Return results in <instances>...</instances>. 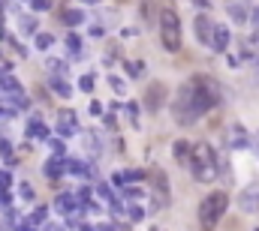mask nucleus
<instances>
[{
  "label": "nucleus",
  "mask_w": 259,
  "mask_h": 231,
  "mask_svg": "<svg viewBox=\"0 0 259 231\" xmlns=\"http://www.w3.org/2000/svg\"><path fill=\"white\" fill-rule=\"evenodd\" d=\"M220 102V84L208 75H196L184 84L172 102V114L181 126H193L205 111H211Z\"/></svg>",
  "instance_id": "nucleus-1"
},
{
  "label": "nucleus",
  "mask_w": 259,
  "mask_h": 231,
  "mask_svg": "<svg viewBox=\"0 0 259 231\" xmlns=\"http://www.w3.org/2000/svg\"><path fill=\"white\" fill-rule=\"evenodd\" d=\"M193 177L199 183H211L217 177V156H214V150L211 144H193V153H190V165Z\"/></svg>",
  "instance_id": "nucleus-2"
},
{
  "label": "nucleus",
  "mask_w": 259,
  "mask_h": 231,
  "mask_svg": "<svg viewBox=\"0 0 259 231\" xmlns=\"http://www.w3.org/2000/svg\"><path fill=\"white\" fill-rule=\"evenodd\" d=\"M226 207H229V195H226V192H211V195H205L202 204H199V222L205 228H214L220 219H223Z\"/></svg>",
  "instance_id": "nucleus-3"
},
{
  "label": "nucleus",
  "mask_w": 259,
  "mask_h": 231,
  "mask_svg": "<svg viewBox=\"0 0 259 231\" xmlns=\"http://www.w3.org/2000/svg\"><path fill=\"white\" fill-rule=\"evenodd\" d=\"M160 42L166 51H181V18L175 9H163L160 12Z\"/></svg>",
  "instance_id": "nucleus-4"
},
{
  "label": "nucleus",
  "mask_w": 259,
  "mask_h": 231,
  "mask_svg": "<svg viewBox=\"0 0 259 231\" xmlns=\"http://www.w3.org/2000/svg\"><path fill=\"white\" fill-rule=\"evenodd\" d=\"M151 195H154L151 210H163V207L169 204V180H166V174H163L160 168L151 171Z\"/></svg>",
  "instance_id": "nucleus-5"
},
{
  "label": "nucleus",
  "mask_w": 259,
  "mask_h": 231,
  "mask_svg": "<svg viewBox=\"0 0 259 231\" xmlns=\"http://www.w3.org/2000/svg\"><path fill=\"white\" fill-rule=\"evenodd\" d=\"M145 108L148 111H160L163 108V102H166V84L163 81H151L148 84V90H145Z\"/></svg>",
  "instance_id": "nucleus-6"
},
{
  "label": "nucleus",
  "mask_w": 259,
  "mask_h": 231,
  "mask_svg": "<svg viewBox=\"0 0 259 231\" xmlns=\"http://www.w3.org/2000/svg\"><path fill=\"white\" fill-rule=\"evenodd\" d=\"M238 207L244 213H256L259 210V183H247L241 192H238Z\"/></svg>",
  "instance_id": "nucleus-7"
},
{
  "label": "nucleus",
  "mask_w": 259,
  "mask_h": 231,
  "mask_svg": "<svg viewBox=\"0 0 259 231\" xmlns=\"http://www.w3.org/2000/svg\"><path fill=\"white\" fill-rule=\"evenodd\" d=\"M214 21L208 18V15H196V21H193V30H196V39L202 42V45H211V36H214Z\"/></svg>",
  "instance_id": "nucleus-8"
},
{
  "label": "nucleus",
  "mask_w": 259,
  "mask_h": 231,
  "mask_svg": "<svg viewBox=\"0 0 259 231\" xmlns=\"http://www.w3.org/2000/svg\"><path fill=\"white\" fill-rule=\"evenodd\" d=\"M229 39H232L229 27H226V24H217V27H214V36H211V48H214V51H226V48H229Z\"/></svg>",
  "instance_id": "nucleus-9"
},
{
  "label": "nucleus",
  "mask_w": 259,
  "mask_h": 231,
  "mask_svg": "<svg viewBox=\"0 0 259 231\" xmlns=\"http://www.w3.org/2000/svg\"><path fill=\"white\" fill-rule=\"evenodd\" d=\"M60 123H57V132H60V138H66V135H72L79 129V123H76V114L72 111H60V117H57Z\"/></svg>",
  "instance_id": "nucleus-10"
},
{
  "label": "nucleus",
  "mask_w": 259,
  "mask_h": 231,
  "mask_svg": "<svg viewBox=\"0 0 259 231\" xmlns=\"http://www.w3.org/2000/svg\"><path fill=\"white\" fill-rule=\"evenodd\" d=\"M172 153H175V159H178L181 165H190V153H193V144H190V141H184V138H178V141L172 144Z\"/></svg>",
  "instance_id": "nucleus-11"
},
{
  "label": "nucleus",
  "mask_w": 259,
  "mask_h": 231,
  "mask_svg": "<svg viewBox=\"0 0 259 231\" xmlns=\"http://www.w3.org/2000/svg\"><path fill=\"white\" fill-rule=\"evenodd\" d=\"M49 87H52L57 96H63V99H69V96H72V84H69V81H63L60 75H49Z\"/></svg>",
  "instance_id": "nucleus-12"
},
{
  "label": "nucleus",
  "mask_w": 259,
  "mask_h": 231,
  "mask_svg": "<svg viewBox=\"0 0 259 231\" xmlns=\"http://www.w3.org/2000/svg\"><path fill=\"white\" fill-rule=\"evenodd\" d=\"M27 138H43V141H46V138H49V126H46L40 117H30V120H27Z\"/></svg>",
  "instance_id": "nucleus-13"
},
{
  "label": "nucleus",
  "mask_w": 259,
  "mask_h": 231,
  "mask_svg": "<svg viewBox=\"0 0 259 231\" xmlns=\"http://www.w3.org/2000/svg\"><path fill=\"white\" fill-rule=\"evenodd\" d=\"M63 162H66L63 156H52V159H46V165H43V174H46V177H60V174L66 171V168H63Z\"/></svg>",
  "instance_id": "nucleus-14"
},
{
  "label": "nucleus",
  "mask_w": 259,
  "mask_h": 231,
  "mask_svg": "<svg viewBox=\"0 0 259 231\" xmlns=\"http://www.w3.org/2000/svg\"><path fill=\"white\" fill-rule=\"evenodd\" d=\"M0 87L9 90V93H21V84H18V78H15V75H12L9 69L0 72Z\"/></svg>",
  "instance_id": "nucleus-15"
},
{
  "label": "nucleus",
  "mask_w": 259,
  "mask_h": 231,
  "mask_svg": "<svg viewBox=\"0 0 259 231\" xmlns=\"http://www.w3.org/2000/svg\"><path fill=\"white\" fill-rule=\"evenodd\" d=\"M247 144H250L247 132H244L241 126H232V129H229V147H247Z\"/></svg>",
  "instance_id": "nucleus-16"
},
{
  "label": "nucleus",
  "mask_w": 259,
  "mask_h": 231,
  "mask_svg": "<svg viewBox=\"0 0 259 231\" xmlns=\"http://www.w3.org/2000/svg\"><path fill=\"white\" fill-rule=\"evenodd\" d=\"M226 12L232 15V21H235V24H247V12H244V6H241V3H235V0H229V3H226Z\"/></svg>",
  "instance_id": "nucleus-17"
},
{
  "label": "nucleus",
  "mask_w": 259,
  "mask_h": 231,
  "mask_svg": "<svg viewBox=\"0 0 259 231\" xmlns=\"http://www.w3.org/2000/svg\"><path fill=\"white\" fill-rule=\"evenodd\" d=\"M85 147L94 153V156H100L103 153V144H100V135L97 132H85Z\"/></svg>",
  "instance_id": "nucleus-18"
},
{
  "label": "nucleus",
  "mask_w": 259,
  "mask_h": 231,
  "mask_svg": "<svg viewBox=\"0 0 259 231\" xmlns=\"http://www.w3.org/2000/svg\"><path fill=\"white\" fill-rule=\"evenodd\" d=\"M18 27H21V33H30V36L40 33V30H36V18L33 15H18Z\"/></svg>",
  "instance_id": "nucleus-19"
},
{
  "label": "nucleus",
  "mask_w": 259,
  "mask_h": 231,
  "mask_svg": "<svg viewBox=\"0 0 259 231\" xmlns=\"http://www.w3.org/2000/svg\"><path fill=\"white\" fill-rule=\"evenodd\" d=\"M124 69L130 72V78H142V75H145V60H127Z\"/></svg>",
  "instance_id": "nucleus-20"
},
{
  "label": "nucleus",
  "mask_w": 259,
  "mask_h": 231,
  "mask_svg": "<svg viewBox=\"0 0 259 231\" xmlns=\"http://www.w3.org/2000/svg\"><path fill=\"white\" fill-rule=\"evenodd\" d=\"M27 219H30L33 225H46V222H49V207H46V204H40V207H36V210L27 216Z\"/></svg>",
  "instance_id": "nucleus-21"
},
{
  "label": "nucleus",
  "mask_w": 259,
  "mask_h": 231,
  "mask_svg": "<svg viewBox=\"0 0 259 231\" xmlns=\"http://www.w3.org/2000/svg\"><path fill=\"white\" fill-rule=\"evenodd\" d=\"M63 21H66L69 27H76V24L85 21V12H82V9H66V12H63Z\"/></svg>",
  "instance_id": "nucleus-22"
},
{
  "label": "nucleus",
  "mask_w": 259,
  "mask_h": 231,
  "mask_svg": "<svg viewBox=\"0 0 259 231\" xmlns=\"http://www.w3.org/2000/svg\"><path fill=\"white\" fill-rule=\"evenodd\" d=\"M54 45V36L52 33H36V48H40V51H49Z\"/></svg>",
  "instance_id": "nucleus-23"
},
{
  "label": "nucleus",
  "mask_w": 259,
  "mask_h": 231,
  "mask_svg": "<svg viewBox=\"0 0 259 231\" xmlns=\"http://www.w3.org/2000/svg\"><path fill=\"white\" fill-rule=\"evenodd\" d=\"M79 87H82L85 93H94V87H97V78H94V75H91V72H85V75H82V78H79Z\"/></svg>",
  "instance_id": "nucleus-24"
},
{
  "label": "nucleus",
  "mask_w": 259,
  "mask_h": 231,
  "mask_svg": "<svg viewBox=\"0 0 259 231\" xmlns=\"http://www.w3.org/2000/svg\"><path fill=\"white\" fill-rule=\"evenodd\" d=\"M66 48H69L72 54H79V51H82V39H79L76 33H66Z\"/></svg>",
  "instance_id": "nucleus-25"
},
{
  "label": "nucleus",
  "mask_w": 259,
  "mask_h": 231,
  "mask_svg": "<svg viewBox=\"0 0 259 231\" xmlns=\"http://www.w3.org/2000/svg\"><path fill=\"white\" fill-rule=\"evenodd\" d=\"M49 147L54 150V156H63V153H66V144H63V138H49Z\"/></svg>",
  "instance_id": "nucleus-26"
},
{
  "label": "nucleus",
  "mask_w": 259,
  "mask_h": 231,
  "mask_svg": "<svg viewBox=\"0 0 259 231\" xmlns=\"http://www.w3.org/2000/svg\"><path fill=\"white\" fill-rule=\"evenodd\" d=\"M127 219H130V222H142V219H145V210H142L139 204H133V207L127 210Z\"/></svg>",
  "instance_id": "nucleus-27"
},
{
  "label": "nucleus",
  "mask_w": 259,
  "mask_h": 231,
  "mask_svg": "<svg viewBox=\"0 0 259 231\" xmlns=\"http://www.w3.org/2000/svg\"><path fill=\"white\" fill-rule=\"evenodd\" d=\"M139 12H142V18H145V21H151V15H154V3H151V0H142Z\"/></svg>",
  "instance_id": "nucleus-28"
},
{
  "label": "nucleus",
  "mask_w": 259,
  "mask_h": 231,
  "mask_svg": "<svg viewBox=\"0 0 259 231\" xmlns=\"http://www.w3.org/2000/svg\"><path fill=\"white\" fill-rule=\"evenodd\" d=\"M97 192H100V198H105V201H115V192L108 189V183H100V186H97Z\"/></svg>",
  "instance_id": "nucleus-29"
},
{
  "label": "nucleus",
  "mask_w": 259,
  "mask_h": 231,
  "mask_svg": "<svg viewBox=\"0 0 259 231\" xmlns=\"http://www.w3.org/2000/svg\"><path fill=\"white\" fill-rule=\"evenodd\" d=\"M46 63H49V69H54V72H52V75H60V72H63V69H66V66H63V60H54V57H49V60H46Z\"/></svg>",
  "instance_id": "nucleus-30"
},
{
  "label": "nucleus",
  "mask_w": 259,
  "mask_h": 231,
  "mask_svg": "<svg viewBox=\"0 0 259 231\" xmlns=\"http://www.w3.org/2000/svg\"><path fill=\"white\" fill-rule=\"evenodd\" d=\"M18 192H21V198H24V201H33V186H30V183H21Z\"/></svg>",
  "instance_id": "nucleus-31"
},
{
  "label": "nucleus",
  "mask_w": 259,
  "mask_h": 231,
  "mask_svg": "<svg viewBox=\"0 0 259 231\" xmlns=\"http://www.w3.org/2000/svg\"><path fill=\"white\" fill-rule=\"evenodd\" d=\"M127 114H130L133 126H139V105H136V102H130V105H127Z\"/></svg>",
  "instance_id": "nucleus-32"
},
{
  "label": "nucleus",
  "mask_w": 259,
  "mask_h": 231,
  "mask_svg": "<svg viewBox=\"0 0 259 231\" xmlns=\"http://www.w3.org/2000/svg\"><path fill=\"white\" fill-rule=\"evenodd\" d=\"M124 195H127V198H133V201H136V198H142V195H145V192H142V189H139V186H127V189H124Z\"/></svg>",
  "instance_id": "nucleus-33"
},
{
  "label": "nucleus",
  "mask_w": 259,
  "mask_h": 231,
  "mask_svg": "<svg viewBox=\"0 0 259 231\" xmlns=\"http://www.w3.org/2000/svg\"><path fill=\"white\" fill-rule=\"evenodd\" d=\"M30 6L36 12H43V9H52V0H30Z\"/></svg>",
  "instance_id": "nucleus-34"
},
{
  "label": "nucleus",
  "mask_w": 259,
  "mask_h": 231,
  "mask_svg": "<svg viewBox=\"0 0 259 231\" xmlns=\"http://www.w3.org/2000/svg\"><path fill=\"white\" fill-rule=\"evenodd\" d=\"M0 153H3V156H6L9 162H15V159H12V150H9V141H6V138H0Z\"/></svg>",
  "instance_id": "nucleus-35"
},
{
  "label": "nucleus",
  "mask_w": 259,
  "mask_h": 231,
  "mask_svg": "<svg viewBox=\"0 0 259 231\" xmlns=\"http://www.w3.org/2000/svg\"><path fill=\"white\" fill-rule=\"evenodd\" d=\"M15 231H36V225L30 219H21V222H15Z\"/></svg>",
  "instance_id": "nucleus-36"
},
{
  "label": "nucleus",
  "mask_w": 259,
  "mask_h": 231,
  "mask_svg": "<svg viewBox=\"0 0 259 231\" xmlns=\"http://www.w3.org/2000/svg\"><path fill=\"white\" fill-rule=\"evenodd\" d=\"M108 84H112V87H115L118 93H124V90H127V84H124V81L118 78V75H112V78H108Z\"/></svg>",
  "instance_id": "nucleus-37"
},
{
  "label": "nucleus",
  "mask_w": 259,
  "mask_h": 231,
  "mask_svg": "<svg viewBox=\"0 0 259 231\" xmlns=\"http://www.w3.org/2000/svg\"><path fill=\"white\" fill-rule=\"evenodd\" d=\"M9 183H12V174L9 171H0V189H9Z\"/></svg>",
  "instance_id": "nucleus-38"
},
{
  "label": "nucleus",
  "mask_w": 259,
  "mask_h": 231,
  "mask_svg": "<svg viewBox=\"0 0 259 231\" xmlns=\"http://www.w3.org/2000/svg\"><path fill=\"white\" fill-rule=\"evenodd\" d=\"M112 183H115V186H124V183H127V171H115Z\"/></svg>",
  "instance_id": "nucleus-39"
},
{
  "label": "nucleus",
  "mask_w": 259,
  "mask_h": 231,
  "mask_svg": "<svg viewBox=\"0 0 259 231\" xmlns=\"http://www.w3.org/2000/svg\"><path fill=\"white\" fill-rule=\"evenodd\" d=\"M247 48H250V54H253V51H259V33H253V36H250V42H247Z\"/></svg>",
  "instance_id": "nucleus-40"
},
{
  "label": "nucleus",
  "mask_w": 259,
  "mask_h": 231,
  "mask_svg": "<svg viewBox=\"0 0 259 231\" xmlns=\"http://www.w3.org/2000/svg\"><path fill=\"white\" fill-rule=\"evenodd\" d=\"M142 177H145V171H139V168L127 171V180H133V183H136V180H142Z\"/></svg>",
  "instance_id": "nucleus-41"
},
{
  "label": "nucleus",
  "mask_w": 259,
  "mask_h": 231,
  "mask_svg": "<svg viewBox=\"0 0 259 231\" xmlns=\"http://www.w3.org/2000/svg\"><path fill=\"white\" fill-rule=\"evenodd\" d=\"M9 201H12V195H9V192H6V189H0V204H3V207H6Z\"/></svg>",
  "instance_id": "nucleus-42"
},
{
  "label": "nucleus",
  "mask_w": 259,
  "mask_h": 231,
  "mask_svg": "<svg viewBox=\"0 0 259 231\" xmlns=\"http://www.w3.org/2000/svg\"><path fill=\"white\" fill-rule=\"evenodd\" d=\"M91 114H103V102L94 99V102H91Z\"/></svg>",
  "instance_id": "nucleus-43"
},
{
  "label": "nucleus",
  "mask_w": 259,
  "mask_h": 231,
  "mask_svg": "<svg viewBox=\"0 0 259 231\" xmlns=\"http://www.w3.org/2000/svg\"><path fill=\"white\" fill-rule=\"evenodd\" d=\"M43 231H63V225H54V222H46Z\"/></svg>",
  "instance_id": "nucleus-44"
},
{
  "label": "nucleus",
  "mask_w": 259,
  "mask_h": 231,
  "mask_svg": "<svg viewBox=\"0 0 259 231\" xmlns=\"http://www.w3.org/2000/svg\"><path fill=\"white\" fill-rule=\"evenodd\" d=\"M250 21H253V27H259V6L253 9V15H250Z\"/></svg>",
  "instance_id": "nucleus-45"
},
{
  "label": "nucleus",
  "mask_w": 259,
  "mask_h": 231,
  "mask_svg": "<svg viewBox=\"0 0 259 231\" xmlns=\"http://www.w3.org/2000/svg\"><path fill=\"white\" fill-rule=\"evenodd\" d=\"M79 231H97V225H88V222H82V225H79Z\"/></svg>",
  "instance_id": "nucleus-46"
},
{
  "label": "nucleus",
  "mask_w": 259,
  "mask_h": 231,
  "mask_svg": "<svg viewBox=\"0 0 259 231\" xmlns=\"http://www.w3.org/2000/svg\"><path fill=\"white\" fill-rule=\"evenodd\" d=\"M97 231H115V225H108V222H105V225H97Z\"/></svg>",
  "instance_id": "nucleus-47"
},
{
  "label": "nucleus",
  "mask_w": 259,
  "mask_h": 231,
  "mask_svg": "<svg viewBox=\"0 0 259 231\" xmlns=\"http://www.w3.org/2000/svg\"><path fill=\"white\" fill-rule=\"evenodd\" d=\"M82 3H100V0H82Z\"/></svg>",
  "instance_id": "nucleus-48"
},
{
  "label": "nucleus",
  "mask_w": 259,
  "mask_h": 231,
  "mask_svg": "<svg viewBox=\"0 0 259 231\" xmlns=\"http://www.w3.org/2000/svg\"><path fill=\"white\" fill-rule=\"evenodd\" d=\"M154 231H160V228H154Z\"/></svg>",
  "instance_id": "nucleus-49"
}]
</instances>
